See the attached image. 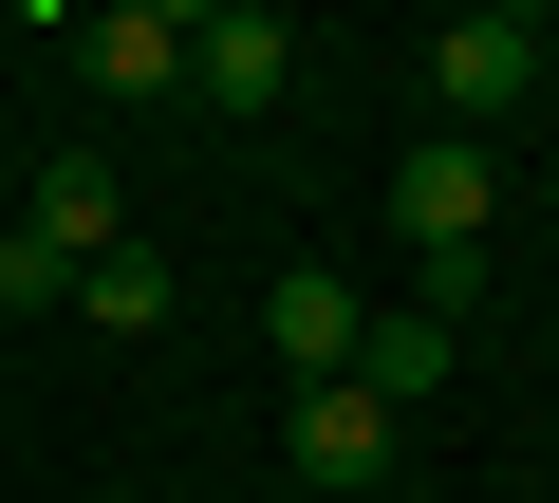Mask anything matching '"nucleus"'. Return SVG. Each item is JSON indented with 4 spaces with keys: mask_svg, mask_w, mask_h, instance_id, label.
I'll return each instance as SVG.
<instances>
[{
    "mask_svg": "<svg viewBox=\"0 0 559 503\" xmlns=\"http://www.w3.org/2000/svg\"><path fill=\"white\" fill-rule=\"evenodd\" d=\"M485 224H503V168H485L466 131H429V149L392 168V242H411L429 280H466V262H485Z\"/></svg>",
    "mask_w": 559,
    "mask_h": 503,
    "instance_id": "nucleus-1",
    "label": "nucleus"
},
{
    "mask_svg": "<svg viewBox=\"0 0 559 503\" xmlns=\"http://www.w3.org/2000/svg\"><path fill=\"white\" fill-rule=\"evenodd\" d=\"M522 94H540V20H522V0H485V20L429 38V131L485 149V112H522Z\"/></svg>",
    "mask_w": 559,
    "mask_h": 503,
    "instance_id": "nucleus-2",
    "label": "nucleus"
},
{
    "mask_svg": "<svg viewBox=\"0 0 559 503\" xmlns=\"http://www.w3.org/2000/svg\"><path fill=\"white\" fill-rule=\"evenodd\" d=\"M261 336H280V373H299V392H336V373H355V336H373V299H355L336 262H280Z\"/></svg>",
    "mask_w": 559,
    "mask_h": 503,
    "instance_id": "nucleus-3",
    "label": "nucleus"
},
{
    "mask_svg": "<svg viewBox=\"0 0 559 503\" xmlns=\"http://www.w3.org/2000/svg\"><path fill=\"white\" fill-rule=\"evenodd\" d=\"M187 94L205 112H280V94H299V38H280L261 0H224V20H187Z\"/></svg>",
    "mask_w": 559,
    "mask_h": 503,
    "instance_id": "nucleus-4",
    "label": "nucleus"
},
{
    "mask_svg": "<svg viewBox=\"0 0 559 503\" xmlns=\"http://www.w3.org/2000/svg\"><path fill=\"white\" fill-rule=\"evenodd\" d=\"M75 75L131 112V94H187V20L168 0H112V20H75Z\"/></svg>",
    "mask_w": 559,
    "mask_h": 503,
    "instance_id": "nucleus-5",
    "label": "nucleus"
},
{
    "mask_svg": "<svg viewBox=\"0 0 559 503\" xmlns=\"http://www.w3.org/2000/svg\"><path fill=\"white\" fill-rule=\"evenodd\" d=\"M448 355H466V336H448V318H429V299H392V318H373V336H355V373H336V392H373V410H392V429H411V410H429V392H448Z\"/></svg>",
    "mask_w": 559,
    "mask_h": 503,
    "instance_id": "nucleus-6",
    "label": "nucleus"
},
{
    "mask_svg": "<svg viewBox=\"0 0 559 503\" xmlns=\"http://www.w3.org/2000/svg\"><path fill=\"white\" fill-rule=\"evenodd\" d=\"M299 484H318V503L392 484V410H373V392H299Z\"/></svg>",
    "mask_w": 559,
    "mask_h": 503,
    "instance_id": "nucleus-7",
    "label": "nucleus"
},
{
    "mask_svg": "<svg viewBox=\"0 0 559 503\" xmlns=\"http://www.w3.org/2000/svg\"><path fill=\"white\" fill-rule=\"evenodd\" d=\"M20 224H38V242H57V262H112V224H131V187H112V168H94V149H57V168H38V205H20Z\"/></svg>",
    "mask_w": 559,
    "mask_h": 503,
    "instance_id": "nucleus-8",
    "label": "nucleus"
},
{
    "mask_svg": "<svg viewBox=\"0 0 559 503\" xmlns=\"http://www.w3.org/2000/svg\"><path fill=\"white\" fill-rule=\"evenodd\" d=\"M75 318H112V336H168V262H131V242H112V262H75Z\"/></svg>",
    "mask_w": 559,
    "mask_h": 503,
    "instance_id": "nucleus-9",
    "label": "nucleus"
}]
</instances>
